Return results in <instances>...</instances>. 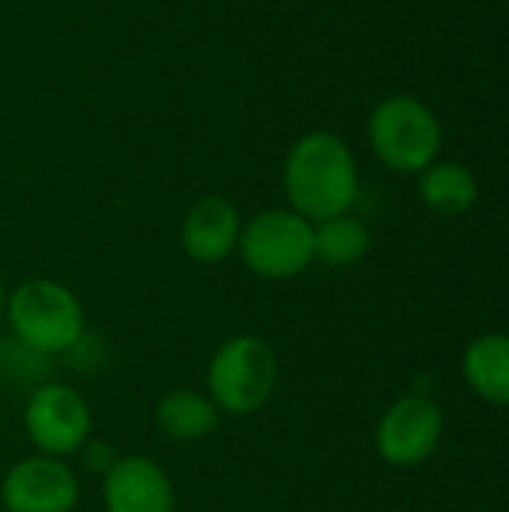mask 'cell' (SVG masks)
Returning a JSON list of instances; mask_svg holds the SVG:
<instances>
[{
    "label": "cell",
    "instance_id": "6da1fadb",
    "mask_svg": "<svg viewBox=\"0 0 509 512\" xmlns=\"http://www.w3.org/2000/svg\"><path fill=\"white\" fill-rule=\"evenodd\" d=\"M360 192L351 147L333 132L303 135L285 159V195L291 210L309 222L342 216Z\"/></svg>",
    "mask_w": 509,
    "mask_h": 512
},
{
    "label": "cell",
    "instance_id": "7a4b0ae2",
    "mask_svg": "<svg viewBox=\"0 0 509 512\" xmlns=\"http://www.w3.org/2000/svg\"><path fill=\"white\" fill-rule=\"evenodd\" d=\"M279 381V360L267 339L261 336H231L225 339L207 366V396L219 414L249 417L261 411Z\"/></svg>",
    "mask_w": 509,
    "mask_h": 512
},
{
    "label": "cell",
    "instance_id": "3957f363",
    "mask_svg": "<svg viewBox=\"0 0 509 512\" xmlns=\"http://www.w3.org/2000/svg\"><path fill=\"white\" fill-rule=\"evenodd\" d=\"M6 318L12 339L27 348L63 357L84 333V309L78 297L51 279H30L6 297Z\"/></svg>",
    "mask_w": 509,
    "mask_h": 512
},
{
    "label": "cell",
    "instance_id": "277c9868",
    "mask_svg": "<svg viewBox=\"0 0 509 512\" xmlns=\"http://www.w3.org/2000/svg\"><path fill=\"white\" fill-rule=\"evenodd\" d=\"M369 144L393 171H426L441 150V123L426 102L399 93L372 111Z\"/></svg>",
    "mask_w": 509,
    "mask_h": 512
},
{
    "label": "cell",
    "instance_id": "5b68a950",
    "mask_svg": "<svg viewBox=\"0 0 509 512\" xmlns=\"http://www.w3.org/2000/svg\"><path fill=\"white\" fill-rule=\"evenodd\" d=\"M243 264L261 279H294L315 261V225L294 210H264L237 243Z\"/></svg>",
    "mask_w": 509,
    "mask_h": 512
},
{
    "label": "cell",
    "instance_id": "8992f818",
    "mask_svg": "<svg viewBox=\"0 0 509 512\" xmlns=\"http://www.w3.org/2000/svg\"><path fill=\"white\" fill-rule=\"evenodd\" d=\"M24 429L42 456L66 459L81 453V447L90 441L93 417L81 393H75L69 384L48 381L30 393L24 408Z\"/></svg>",
    "mask_w": 509,
    "mask_h": 512
},
{
    "label": "cell",
    "instance_id": "52a82bcc",
    "mask_svg": "<svg viewBox=\"0 0 509 512\" xmlns=\"http://www.w3.org/2000/svg\"><path fill=\"white\" fill-rule=\"evenodd\" d=\"M444 414L429 396H405L387 408L375 429L378 456L393 468L423 465L441 441Z\"/></svg>",
    "mask_w": 509,
    "mask_h": 512
},
{
    "label": "cell",
    "instance_id": "ba28073f",
    "mask_svg": "<svg viewBox=\"0 0 509 512\" xmlns=\"http://www.w3.org/2000/svg\"><path fill=\"white\" fill-rule=\"evenodd\" d=\"M0 501L6 512H72L78 504V477L66 459L39 453L3 474Z\"/></svg>",
    "mask_w": 509,
    "mask_h": 512
},
{
    "label": "cell",
    "instance_id": "9c48e42d",
    "mask_svg": "<svg viewBox=\"0 0 509 512\" xmlns=\"http://www.w3.org/2000/svg\"><path fill=\"white\" fill-rule=\"evenodd\" d=\"M108 512H174V483L147 456L117 459L102 480Z\"/></svg>",
    "mask_w": 509,
    "mask_h": 512
},
{
    "label": "cell",
    "instance_id": "30bf717a",
    "mask_svg": "<svg viewBox=\"0 0 509 512\" xmlns=\"http://www.w3.org/2000/svg\"><path fill=\"white\" fill-rule=\"evenodd\" d=\"M240 213L228 198L207 195L195 201L183 219V249L198 264L225 261L240 243Z\"/></svg>",
    "mask_w": 509,
    "mask_h": 512
},
{
    "label": "cell",
    "instance_id": "8fae6325",
    "mask_svg": "<svg viewBox=\"0 0 509 512\" xmlns=\"http://www.w3.org/2000/svg\"><path fill=\"white\" fill-rule=\"evenodd\" d=\"M156 426L165 438L177 444H195L216 432L219 408L207 393L198 390H171L156 405Z\"/></svg>",
    "mask_w": 509,
    "mask_h": 512
},
{
    "label": "cell",
    "instance_id": "7c38bea8",
    "mask_svg": "<svg viewBox=\"0 0 509 512\" xmlns=\"http://www.w3.org/2000/svg\"><path fill=\"white\" fill-rule=\"evenodd\" d=\"M462 372L480 399H486L492 405H509L507 333H486V336L474 339L462 357Z\"/></svg>",
    "mask_w": 509,
    "mask_h": 512
},
{
    "label": "cell",
    "instance_id": "4fadbf2b",
    "mask_svg": "<svg viewBox=\"0 0 509 512\" xmlns=\"http://www.w3.org/2000/svg\"><path fill=\"white\" fill-rule=\"evenodd\" d=\"M420 198L438 216H462L477 204V177L462 162H432L420 177Z\"/></svg>",
    "mask_w": 509,
    "mask_h": 512
},
{
    "label": "cell",
    "instance_id": "5bb4252c",
    "mask_svg": "<svg viewBox=\"0 0 509 512\" xmlns=\"http://www.w3.org/2000/svg\"><path fill=\"white\" fill-rule=\"evenodd\" d=\"M369 246H372L369 228L348 213L324 219L315 228V258L324 261L327 267H354L357 261L366 258Z\"/></svg>",
    "mask_w": 509,
    "mask_h": 512
},
{
    "label": "cell",
    "instance_id": "9a60e30c",
    "mask_svg": "<svg viewBox=\"0 0 509 512\" xmlns=\"http://www.w3.org/2000/svg\"><path fill=\"white\" fill-rule=\"evenodd\" d=\"M48 366H51V357L48 354H39L33 348H27L24 342L18 339H9L3 348H0V378H9L21 387H30V393L42 384H48Z\"/></svg>",
    "mask_w": 509,
    "mask_h": 512
},
{
    "label": "cell",
    "instance_id": "2e32d148",
    "mask_svg": "<svg viewBox=\"0 0 509 512\" xmlns=\"http://www.w3.org/2000/svg\"><path fill=\"white\" fill-rule=\"evenodd\" d=\"M75 369H81V372H96L99 366H102V357H99V348H96V342L87 336V330L81 333V339L63 354Z\"/></svg>",
    "mask_w": 509,
    "mask_h": 512
},
{
    "label": "cell",
    "instance_id": "e0dca14e",
    "mask_svg": "<svg viewBox=\"0 0 509 512\" xmlns=\"http://www.w3.org/2000/svg\"><path fill=\"white\" fill-rule=\"evenodd\" d=\"M81 459H84L87 471H93V474H108V468L117 462L114 450L108 444H102V441H87L81 447Z\"/></svg>",
    "mask_w": 509,
    "mask_h": 512
},
{
    "label": "cell",
    "instance_id": "ac0fdd59",
    "mask_svg": "<svg viewBox=\"0 0 509 512\" xmlns=\"http://www.w3.org/2000/svg\"><path fill=\"white\" fill-rule=\"evenodd\" d=\"M3 309H6V294H3V285H0V315H3Z\"/></svg>",
    "mask_w": 509,
    "mask_h": 512
}]
</instances>
